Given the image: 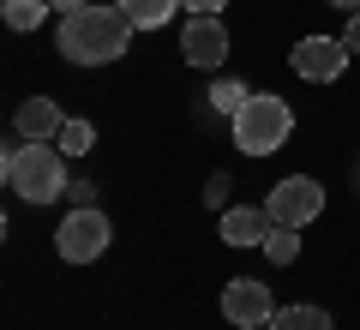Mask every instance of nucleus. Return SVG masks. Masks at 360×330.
<instances>
[{
    "label": "nucleus",
    "instance_id": "1",
    "mask_svg": "<svg viewBox=\"0 0 360 330\" xmlns=\"http://www.w3.org/2000/svg\"><path fill=\"white\" fill-rule=\"evenodd\" d=\"M54 42H60V54L72 66H108L120 61V54L132 49V18L120 13V6H72V13H60V30H54Z\"/></svg>",
    "mask_w": 360,
    "mask_h": 330
},
{
    "label": "nucleus",
    "instance_id": "2",
    "mask_svg": "<svg viewBox=\"0 0 360 330\" xmlns=\"http://www.w3.org/2000/svg\"><path fill=\"white\" fill-rule=\"evenodd\" d=\"M60 156H66L60 144H13L0 174H6V186H13L25 204H54V198H66V186H72Z\"/></svg>",
    "mask_w": 360,
    "mask_h": 330
},
{
    "label": "nucleus",
    "instance_id": "3",
    "mask_svg": "<svg viewBox=\"0 0 360 330\" xmlns=\"http://www.w3.org/2000/svg\"><path fill=\"white\" fill-rule=\"evenodd\" d=\"M288 132H295V108H288L283 96H246V108L234 115V144H240L246 156H270V151H283Z\"/></svg>",
    "mask_w": 360,
    "mask_h": 330
},
{
    "label": "nucleus",
    "instance_id": "4",
    "mask_svg": "<svg viewBox=\"0 0 360 330\" xmlns=\"http://www.w3.org/2000/svg\"><path fill=\"white\" fill-rule=\"evenodd\" d=\"M108 241H115V222H108L96 204H84V210H66V222L54 229V253H60L66 265H90V258H103Z\"/></svg>",
    "mask_w": 360,
    "mask_h": 330
},
{
    "label": "nucleus",
    "instance_id": "5",
    "mask_svg": "<svg viewBox=\"0 0 360 330\" xmlns=\"http://www.w3.org/2000/svg\"><path fill=\"white\" fill-rule=\"evenodd\" d=\"M264 210H270V222H283V229H307V222L324 216V186L312 174H288V180L270 186Z\"/></svg>",
    "mask_w": 360,
    "mask_h": 330
},
{
    "label": "nucleus",
    "instance_id": "6",
    "mask_svg": "<svg viewBox=\"0 0 360 330\" xmlns=\"http://www.w3.org/2000/svg\"><path fill=\"white\" fill-rule=\"evenodd\" d=\"M348 61H354V49H348L342 37H300L295 49H288V66H295L307 84H330V78H342Z\"/></svg>",
    "mask_w": 360,
    "mask_h": 330
},
{
    "label": "nucleus",
    "instance_id": "7",
    "mask_svg": "<svg viewBox=\"0 0 360 330\" xmlns=\"http://www.w3.org/2000/svg\"><path fill=\"white\" fill-rule=\"evenodd\" d=\"M222 318H229V324H240V330L270 324V318H276V306H270V288H264L258 277H234L229 288H222Z\"/></svg>",
    "mask_w": 360,
    "mask_h": 330
},
{
    "label": "nucleus",
    "instance_id": "8",
    "mask_svg": "<svg viewBox=\"0 0 360 330\" xmlns=\"http://www.w3.org/2000/svg\"><path fill=\"white\" fill-rule=\"evenodd\" d=\"M180 54L193 66H222L229 61V25H222L217 13H193L186 30H180Z\"/></svg>",
    "mask_w": 360,
    "mask_h": 330
},
{
    "label": "nucleus",
    "instance_id": "9",
    "mask_svg": "<svg viewBox=\"0 0 360 330\" xmlns=\"http://www.w3.org/2000/svg\"><path fill=\"white\" fill-rule=\"evenodd\" d=\"M13 127H18V139H25V144H54V139H60V127H66V115L54 108L49 96H30V102H18Z\"/></svg>",
    "mask_w": 360,
    "mask_h": 330
},
{
    "label": "nucleus",
    "instance_id": "10",
    "mask_svg": "<svg viewBox=\"0 0 360 330\" xmlns=\"http://www.w3.org/2000/svg\"><path fill=\"white\" fill-rule=\"evenodd\" d=\"M217 229H222V241H229V246H264V234H270V210H252V204H229Z\"/></svg>",
    "mask_w": 360,
    "mask_h": 330
},
{
    "label": "nucleus",
    "instance_id": "11",
    "mask_svg": "<svg viewBox=\"0 0 360 330\" xmlns=\"http://www.w3.org/2000/svg\"><path fill=\"white\" fill-rule=\"evenodd\" d=\"M115 6L132 18V30H162L174 18V6H186V0H115Z\"/></svg>",
    "mask_w": 360,
    "mask_h": 330
},
{
    "label": "nucleus",
    "instance_id": "12",
    "mask_svg": "<svg viewBox=\"0 0 360 330\" xmlns=\"http://www.w3.org/2000/svg\"><path fill=\"white\" fill-rule=\"evenodd\" d=\"M264 330H330V312L324 306H276Z\"/></svg>",
    "mask_w": 360,
    "mask_h": 330
},
{
    "label": "nucleus",
    "instance_id": "13",
    "mask_svg": "<svg viewBox=\"0 0 360 330\" xmlns=\"http://www.w3.org/2000/svg\"><path fill=\"white\" fill-rule=\"evenodd\" d=\"M49 13H54L49 0H0V18H6V30H37Z\"/></svg>",
    "mask_w": 360,
    "mask_h": 330
},
{
    "label": "nucleus",
    "instance_id": "14",
    "mask_svg": "<svg viewBox=\"0 0 360 330\" xmlns=\"http://www.w3.org/2000/svg\"><path fill=\"white\" fill-rule=\"evenodd\" d=\"M258 253H264L270 265H295V258H300V229L270 222V234H264V246H258Z\"/></svg>",
    "mask_w": 360,
    "mask_h": 330
},
{
    "label": "nucleus",
    "instance_id": "15",
    "mask_svg": "<svg viewBox=\"0 0 360 330\" xmlns=\"http://www.w3.org/2000/svg\"><path fill=\"white\" fill-rule=\"evenodd\" d=\"M246 96H252V90H246L240 78H217V84H210V108H217V115H229V120L246 108Z\"/></svg>",
    "mask_w": 360,
    "mask_h": 330
},
{
    "label": "nucleus",
    "instance_id": "16",
    "mask_svg": "<svg viewBox=\"0 0 360 330\" xmlns=\"http://www.w3.org/2000/svg\"><path fill=\"white\" fill-rule=\"evenodd\" d=\"M54 144H60L66 156H84L90 144H96V127H90V120H66V127H60V139H54Z\"/></svg>",
    "mask_w": 360,
    "mask_h": 330
},
{
    "label": "nucleus",
    "instance_id": "17",
    "mask_svg": "<svg viewBox=\"0 0 360 330\" xmlns=\"http://www.w3.org/2000/svg\"><path fill=\"white\" fill-rule=\"evenodd\" d=\"M229 174H210V192H205V204H217V210H229Z\"/></svg>",
    "mask_w": 360,
    "mask_h": 330
},
{
    "label": "nucleus",
    "instance_id": "18",
    "mask_svg": "<svg viewBox=\"0 0 360 330\" xmlns=\"http://www.w3.org/2000/svg\"><path fill=\"white\" fill-rule=\"evenodd\" d=\"M66 198H72V210H84V204H90V180H72V186H66Z\"/></svg>",
    "mask_w": 360,
    "mask_h": 330
},
{
    "label": "nucleus",
    "instance_id": "19",
    "mask_svg": "<svg viewBox=\"0 0 360 330\" xmlns=\"http://www.w3.org/2000/svg\"><path fill=\"white\" fill-rule=\"evenodd\" d=\"M342 42H348L354 54H360V13H348V30H342Z\"/></svg>",
    "mask_w": 360,
    "mask_h": 330
},
{
    "label": "nucleus",
    "instance_id": "20",
    "mask_svg": "<svg viewBox=\"0 0 360 330\" xmlns=\"http://www.w3.org/2000/svg\"><path fill=\"white\" fill-rule=\"evenodd\" d=\"M229 0H186V13H222Z\"/></svg>",
    "mask_w": 360,
    "mask_h": 330
},
{
    "label": "nucleus",
    "instance_id": "21",
    "mask_svg": "<svg viewBox=\"0 0 360 330\" xmlns=\"http://www.w3.org/2000/svg\"><path fill=\"white\" fill-rule=\"evenodd\" d=\"M54 13H72V6H90V0H49Z\"/></svg>",
    "mask_w": 360,
    "mask_h": 330
},
{
    "label": "nucleus",
    "instance_id": "22",
    "mask_svg": "<svg viewBox=\"0 0 360 330\" xmlns=\"http://www.w3.org/2000/svg\"><path fill=\"white\" fill-rule=\"evenodd\" d=\"M330 6H342V13H360V0H330Z\"/></svg>",
    "mask_w": 360,
    "mask_h": 330
}]
</instances>
